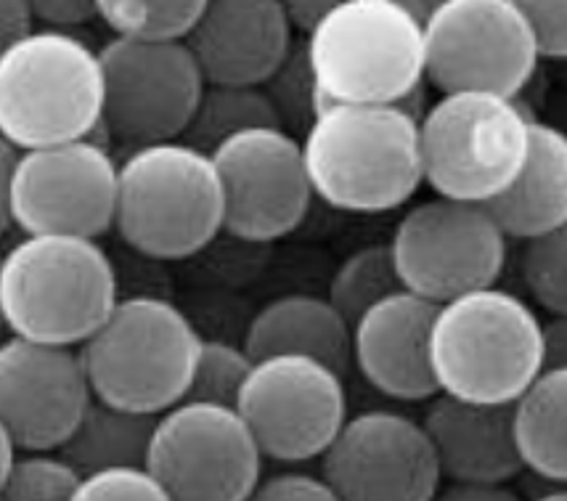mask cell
I'll return each instance as SVG.
<instances>
[{
  "mask_svg": "<svg viewBox=\"0 0 567 501\" xmlns=\"http://www.w3.org/2000/svg\"><path fill=\"white\" fill-rule=\"evenodd\" d=\"M530 501H567V485H551V489L538 493V497Z\"/></svg>",
  "mask_w": 567,
  "mask_h": 501,
  "instance_id": "7bdbcfd3",
  "label": "cell"
},
{
  "mask_svg": "<svg viewBox=\"0 0 567 501\" xmlns=\"http://www.w3.org/2000/svg\"><path fill=\"white\" fill-rule=\"evenodd\" d=\"M236 409L262 457L279 464L313 462L350 417L346 375L310 356L255 358Z\"/></svg>",
  "mask_w": 567,
  "mask_h": 501,
  "instance_id": "4fadbf2b",
  "label": "cell"
},
{
  "mask_svg": "<svg viewBox=\"0 0 567 501\" xmlns=\"http://www.w3.org/2000/svg\"><path fill=\"white\" fill-rule=\"evenodd\" d=\"M117 167L96 135L22 149L11 171V226L22 234L99 239L114 228Z\"/></svg>",
  "mask_w": 567,
  "mask_h": 501,
  "instance_id": "5bb4252c",
  "label": "cell"
},
{
  "mask_svg": "<svg viewBox=\"0 0 567 501\" xmlns=\"http://www.w3.org/2000/svg\"><path fill=\"white\" fill-rule=\"evenodd\" d=\"M353 324L327 295L289 293L268 300L249 318L245 348L252 358L310 356L346 375Z\"/></svg>",
  "mask_w": 567,
  "mask_h": 501,
  "instance_id": "44dd1931",
  "label": "cell"
},
{
  "mask_svg": "<svg viewBox=\"0 0 567 501\" xmlns=\"http://www.w3.org/2000/svg\"><path fill=\"white\" fill-rule=\"evenodd\" d=\"M281 0H207L184 43L213 85H266L295 49Z\"/></svg>",
  "mask_w": 567,
  "mask_h": 501,
  "instance_id": "d6986e66",
  "label": "cell"
},
{
  "mask_svg": "<svg viewBox=\"0 0 567 501\" xmlns=\"http://www.w3.org/2000/svg\"><path fill=\"white\" fill-rule=\"evenodd\" d=\"M207 0H96V19L112 38L184 40Z\"/></svg>",
  "mask_w": 567,
  "mask_h": 501,
  "instance_id": "4316f807",
  "label": "cell"
},
{
  "mask_svg": "<svg viewBox=\"0 0 567 501\" xmlns=\"http://www.w3.org/2000/svg\"><path fill=\"white\" fill-rule=\"evenodd\" d=\"M101 112L99 49L74 30L32 27L0 49V135L17 152L96 135Z\"/></svg>",
  "mask_w": 567,
  "mask_h": 501,
  "instance_id": "5b68a950",
  "label": "cell"
},
{
  "mask_svg": "<svg viewBox=\"0 0 567 501\" xmlns=\"http://www.w3.org/2000/svg\"><path fill=\"white\" fill-rule=\"evenodd\" d=\"M258 440L236 406L175 403L157 415L146 467L173 501H247L262 480Z\"/></svg>",
  "mask_w": 567,
  "mask_h": 501,
  "instance_id": "8fae6325",
  "label": "cell"
},
{
  "mask_svg": "<svg viewBox=\"0 0 567 501\" xmlns=\"http://www.w3.org/2000/svg\"><path fill=\"white\" fill-rule=\"evenodd\" d=\"M398 289L406 287L398 274L390 242H374V245H363L348 257H342V263L329 279L327 297L353 324L363 310L380 303L382 297L398 293Z\"/></svg>",
  "mask_w": 567,
  "mask_h": 501,
  "instance_id": "484cf974",
  "label": "cell"
},
{
  "mask_svg": "<svg viewBox=\"0 0 567 501\" xmlns=\"http://www.w3.org/2000/svg\"><path fill=\"white\" fill-rule=\"evenodd\" d=\"M32 27L38 24L27 0H0V49L9 45L11 40L27 35Z\"/></svg>",
  "mask_w": 567,
  "mask_h": 501,
  "instance_id": "8d00e7d4",
  "label": "cell"
},
{
  "mask_svg": "<svg viewBox=\"0 0 567 501\" xmlns=\"http://www.w3.org/2000/svg\"><path fill=\"white\" fill-rule=\"evenodd\" d=\"M422 114L403 104H327L302 133L313 194L350 215L409 205L424 184Z\"/></svg>",
  "mask_w": 567,
  "mask_h": 501,
  "instance_id": "6da1fadb",
  "label": "cell"
},
{
  "mask_svg": "<svg viewBox=\"0 0 567 501\" xmlns=\"http://www.w3.org/2000/svg\"><path fill=\"white\" fill-rule=\"evenodd\" d=\"M117 300V268L93 236L22 234L0 253V316L9 335L80 348Z\"/></svg>",
  "mask_w": 567,
  "mask_h": 501,
  "instance_id": "7a4b0ae2",
  "label": "cell"
},
{
  "mask_svg": "<svg viewBox=\"0 0 567 501\" xmlns=\"http://www.w3.org/2000/svg\"><path fill=\"white\" fill-rule=\"evenodd\" d=\"M319 462L342 501H432L445 480L422 419L395 409L350 415Z\"/></svg>",
  "mask_w": 567,
  "mask_h": 501,
  "instance_id": "2e32d148",
  "label": "cell"
},
{
  "mask_svg": "<svg viewBox=\"0 0 567 501\" xmlns=\"http://www.w3.org/2000/svg\"><path fill=\"white\" fill-rule=\"evenodd\" d=\"M91 398L78 348L17 335L0 340V422L17 449H62Z\"/></svg>",
  "mask_w": 567,
  "mask_h": 501,
  "instance_id": "e0dca14e",
  "label": "cell"
},
{
  "mask_svg": "<svg viewBox=\"0 0 567 501\" xmlns=\"http://www.w3.org/2000/svg\"><path fill=\"white\" fill-rule=\"evenodd\" d=\"M563 70H565V74H567V64H563Z\"/></svg>",
  "mask_w": 567,
  "mask_h": 501,
  "instance_id": "f6af8a7d",
  "label": "cell"
},
{
  "mask_svg": "<svg viewBox=\"0 0 567 501\" xmlns=\"http://www.w3.org/2000/svg\"><path fill=\"white\" fill-rule=\"evenodd\" d=\"M258 125H279L271 99L262 85H213L207 83L194 110L184 141L213 152L220 141Z\"/></svg>",
  "mask_w": 567,
  "mask_h": 501,
  "instance_id": "d4e9b609",
  "label": "cell"
},
{
  "mask_svg": "<svg viewBox=\"0 0 567 501\" xmlns=\"http://www.w3.org/2000/svg\"><path fill=\"white\" fill-rule=\"evenodd\" d=\"M437 303L398 289L363 310L353 321L350 361L380 396L403 403H427L435 398L430 337Z\"/></svg>",
  "mask_w": 567,
  "mask_h": 501,
  "instance_id": "ac0fdd59",
  "label": "cell"
},
{
  "mask_svg": "<svg viewBox=\"0 0 567 501\" xmlns=\"http://www.w3.org/2000/svg\"><path fill=\"white\" fill-rule=\"evenodd\" d=\"M422 425L451 483H512L525 470L512 403H475L437 392Z\"/></svg>",
  "mask_w": 567,
  "mask_h": 501,
  "instance_id": "ffe728a7",
  "label": "cell"
},
{
  "mask_svg": "<svg viewBox=\"0 0 567 501\" xmlns=\"http://www.w3.org/2000/svg\"><path fill=\"white\" fill-rule=\"evenodd\" d=\"M114 232L152 260H186L226 232L218 167L184 139L136 146L117 167Z\"/></svg>",
  "mask_w": 567,
  "mask_h": 501,
  "instance_id": "277c9868",
  "label": "cell"
},
{
  "mask_svg": "<svg viewBox=\"0 0 567 501\" xmlns=\"http://www.w3.org/2000/svg\"><path fill=\"white\" fill-rule=\"evenodd\" d=\"M17 162V149L0 135V234L11 226V207H9V188H11V171Z\"/></svg>",
  "mask_w": 567,
  "mask_h": 501,
  "instance_id": "ab89813d",
  "label": "cell"
},
{
  "mask_svg": "<svg viewBox=\"0 0 567 501\" xmlns=\"http://www.w3.org/2000/svg\"><path fill=\"white\" fill-rule=\"evenodd\" d=\"M536 32L546 62L567 64V0H515Z\"/></svg>",
  "mask_w": 567,
  "mask_h": 501,
  "instance_id": "d6a6232c",
  "label": "cell"
},
{
  "mask_svg": "<svg viewBox=\"0 0 567 501\" xmlns=\"http://www.w3.org/2000/svg\"><path fill=\"white\" fill-rule=\"evenodd\" d=\"M281 3H284V9H287L289 19H292L295 30L306 35V32L316 22H319L323 13L337 9V6H342L346 0H281Z\"/></svg>",
  "mask_w": 567,
  "mask_h": 501,
  "instance_id": "f35d334b",
  "label": "cell"
},
{
  "mask_svg": "<svg viewBox=\"0 0 567 501\" xmlns=\"http://www.w3.org/2000/svg\"><path fill=\"white\" fill-rule=\"evenodd\" d=\"M509 242L488 205L435 194L398 218L390 249L403 287L441 306L498 284Z\"/></svg>",
  "mask_w": 567,
  "mask_h": 501,
  "instance_id": "9c48e42d",
  "label": "cell"
},
{
  "mask_svg": "<svg viewBox=\"0 0 567 501\" xmlns=\"http://www.w3.org/2000/svg\"><path fill=\"white\" fill-rule=\"evenodd\" d=\"M525 470L567 485V367H544L512 403Z\"/></svg>",
  "mask_w": 567,
  "mask_h": 501,
  "instance_id": "603a6c76",
  "label": "cell"
},
{
  "mask_svg": "<svg viewBox=\"0 0 567 501\" xmlns=\"http://www.w3.org/2000/svg\"><path fill=\"white\" fill-rule=\"evenodd\" d=\"M266 96L271 99L279 125L289 133H306L316 114L323 110V99L310 70L306 40H297L295 49L284 59L271 78L262 85Z\"/></svg>",
  "mask_w": 567,
  "mask_h": 501,
  "instance_id": "f1b7e54d",
  "label": "cell"
},
{
  "mask_svg": "<svg viewBox=\"0 0 567 501\" xmlns=\"http://www.w3.org/2000/svg\"><path fill=\"white\" fill-rule=\"evenodd\" d=\"M205 337L175 303L120 297L78 354L93 398L157 417L186 401Z\"/></svg>",
  "mask_w": 567,
  "mask_h": 501,
  "instance_id": "8992f818",
  "label": "cell"
},
{
  "mask_svg": "<svg viewBox=\"0 0 567 501\" xmlns=\"http://www.w3.org/2000/svg\"><path fill=\"white\" fill-rule=\"evenodd\" d=\"M432 501H523V497L512 489L509 483L504 485H485V483H443L441 491L435 493Z\"/></svg>",
  "mask_w": 567,
  "mask_h": 501,
  "instance_id": "d590c367",
  "label": "cell"
},
{
  "mask_svg": "<svg viewBox=\"0 0 567 501\" xmlns=\"http://www.w3.org/2000/svg\"><path fill=\"white\" fill-rule=\"evenodd\" d=\"M210 157L218 167L226 234L268 245L295 234L313 202L300 135L281 125H258L220 141Z\"/></svg>",
  "mask_w": 567,
  "mask_h": 501,
  "instance_id": "9a60e30c",
  "label": "cell"
},
{
  "mask_svg": "<svg viewBox=\"0 0 567 501\" xmlns=\"http://www.w3.org/2000/svg\"><path fill=\"white\" fill-rule=\"evenodd\" d=\"M509 239H533L567 221V131L533 117L528 157L488 205Z\"/></svg>",
  "mask_w": 567,
  "mask_h": 501,
  "instance_id": "7402d4cb",
  "label": "cell"
},
{
  "mask_svg": "<svg viewBox=\"0 0 567 501\" xmlns=\"http://www.w3.org/2000/svg\"><path fill=\"white\" fill-rule=\"evenodd\" d=\"M157 417L120 409L91 398L87 409L74 425L62 451L83 476L112 467L146 464L148 443H152Z\"/></svg>",
  "mask_w": 567,
  "mask_h": 501,
  "instance_id": "cb8c5ba5",
  "label": "cell"
},
{
  "mask_svg": "<svg viewBox=\"0 0 567 501\" xmlns=\"http://www.w3.org/2000/svg\"><path fill=\"white\" fill-rule=\"evenodd\" d=\"M17 443H13L11 432L6 430V425L0 422V483L6 480V472H9V467L13 462V457H17Z\"/></svg>",
  "mask_w": 567,
  "mask_h": 501,
  "instance_id": "b9f144b4",
  "label": "cell"
},
{
  "mask_svg": "<svg viewBox=\"0 0 567 501\" xmlns=\"http://www.w3.org/2000/svg\"><path fill=\"white\" fill-rule=\"evenodd\" d=\"M519 274L533 303L546 314H567V221L525 239Z\"/></svg>",
  "mask_w": 567,
  "mask_h": 501,
  "instance_id": "f546056e",
  "label": "cell"
},
{
  "mask_svg": "<svg viewBox=\"0 0 567 501\" xmlns=\"http://www.w3.org/2000/svg\"><path fill=\"white\" fill-rule=\"evenodd\" d=\"M255 358L245 348L228 340H202L197 369H194L188 398L236 406L241 388H245Z\"/></svg>",
  "mask_w": 567,
  "mask_h": 501,
  "instance_id": "4dcf8cb0",
  "label": "cell"
},
{
  "mask_svg": "<svg viewBox=\"0 0 567 501\" xmlns=\"http://www.w3.org/2000/svg\"><path fill=\"white\" fill-rule=\"evenodd\" d=\"M424 30V74L437 91L523 96L544 57L515 0H445Z\"/></svg>",
  "mask_w": 567,
  "mask_h": 501,
  "instance_id": "30bf717a",
  "label": "cell"
},
{
  "mask_svg": "<svg viewBox=\"0 0 567 501\" xmlns=\"http://www.w3.org/2000/svg\"><path fill=\"white\" fill-rule=\"evenodd\" d=\"M430 358L437 390L475 403H515L544 369V318L494 284L437 306Z\"/></svg>",
  "mask_w": 567,
  "mask_h": 501,
  "instance_id": "3957f363",
  "label": "cell"
},
{
  "mask_svg": "<svg viewBox=\"0 0 567 501\" xmlns=\"http://www.w3.org/2000/svg\"><path fill=\"white\" fill-rule=\"evenodd\" d=\"M530 125L519 96L443 91L420 117L424 184L437 196L491 205L528 157Z\"/></svg>",
  "mask_w": 567,
  "mask_h": 501,
  "instance_id": "ba28073f",
  "label": "cell"
},
{
  "mask_svg": "<svg viewBox=\"0 0 567 501\" xmlns=\"http://www.w3.org/2000/svg\"><path fill=\"white\" fill-rule=\"evenodd\" d=\"M390 3L401 6V9L409 11L411 17L416 19V22L424 24L432 17V13L441 9L445 0H390Z\"/></svg>",
  "mask_w": 567,
  "mask_h": 501,
  "instance_id": "60d3db41",
  "label": "cell"
},
{
  "mask_svg": "<svg viewBox=\"0 0 567 501\" xmlns=\"http://www.w3.org/2000/svg\"><path fill=\"white\" fill-rule=\"evenodd\" d=\"M83 472L62 451H17L0 501H72Z\"/></svg>",
  "mask_w": 567,
  "mask_h": 501,
  "instance_id": "83f0119b",
  "label": "cell"
},
{
  "mask_svg": "<svg viewBox=\"0 0 567 501\" xmlns=\"http://www.w3.org/2000/svg\"><path fill=\"white\" fill-rule=\"evenodd\" d=\"M72 501H173V497L146 464H133L83 476Z\"/></svg>",
  "mask_w": 567,
  "mask_h": 501,
  "instance_id": "1f68e13d",
  "label": "cell"
},
{
  "mask_svg": "<svg viewBox=\"0 0 567 501\" xmlns=\"http://www.w3.org/2000/svg\"><path fill=\"white\" fill-rule=\"evenodd\" d=\"M6 327H3V316H0V335H3Z\"/></svg>",
  "mask_w": 567,
  "mask_h": 501,
  "instance_id": "ee69618b",
  "label": "cell"
},
{
  "mask_svg": "<svg viewBox=\"0 0 567 501\" xmlns=\"http://www.w3.org/2000/svg\"><path fill=\"white\" fill-rule=\"evenodd\" d=\"M544 367H567V314L544 318Z\"/></svg>",
  "mask_w": 567,
  "mask_h": 501,
  "instance_id": "74e56055",
  "label": "cell"
},
{
  "mask_svg": "<svg viewBox=\"0 0 567 501\" xmlns=\"http://www.w3.org/2000/svg\"><path fill=\"white\" fill-rule=\"evenodd\" d=\"M306 51L316 85L327 104H403L427 85L424 30L390 0H346L306 32Z\"/></svg>",
  "mask_w": 567,
  "mask_h": 501,
  "instance_id": "52a82bcc",
  "label": "cell"
},
{
  "mask_svg": "<svg viewBox=\"0 0 567 501\" xmlns=\"http://www.w3.org/2000/svg\"><path fill=\"white\" fill-rule=\"evenodd\" d=\"M38 27L78 30L96 19V0H27Z\"/></svg>",
  "mask_w": 567,
  "mask_h": 501,
  "instance_id": "e575fe53",
  "label": "cell"
},
{
  "mask_svg": "<svg viewBox=\"0 0 567 501\" xmlns=\"http://www.w3.org/2000/svg\"><path fill=\"white\" fill-rule=\"evenodd\" d=\"M101 131L127 149L184 139L207 80L184 40L110 38Z\"/></svg>",
  "mask_w": 567,
  "mask_h": 501,
  "instance_id": "7c38bea8",
  "label": "cell"
},
{
  "mask_svg": "<svg viewBox=\"0 0 567 501\" xmlns=\"http://www.w3.org/2000/svg\"><path fill=\"white\" fill-rule=\"evenodd\" d=\"M247 501H342L329 480L306 470H281L262 478Z\"/></svg>",
  "mask_w": 567,
  "mask_h": 501,
  "instance_id": "836d02e7",
  "label": "cell"
}]
</instances>
